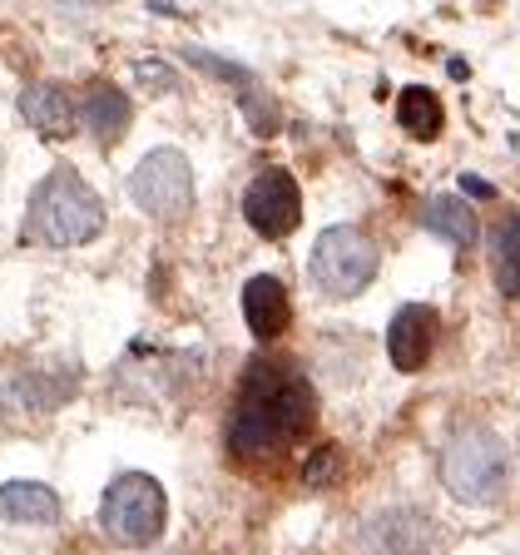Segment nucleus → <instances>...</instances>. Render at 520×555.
<instances>
[{
  "instance_id": "obj_1",
  "label": "nucleus",
  "mask_w": 520,
  "mask_h": 555,
  "mask_svg": "<svg viewBox=\"0 0 520 555\" xmlns=\"http://www.w3.org/2000/svg\"><path fill=\"white\" fill-rule=\"evenodd\" d=\"M317 416V397H312L308 377L292 367H268L258 362L243 377V392L229 416V451L238 462H268L277 451H288Z\"/></svg>"
},
{
  "instance_id": "obj_3",
  "label": "nucleus",
  "mask_w": 520,
  "mask_h": 555,
  "mask_svg": "<svg viewBox=\"0 0 520 555\" xmlns=\"http://www.w3.org/2000/svg\"><path fill=\"white\" fill-rule=\"evenodd\" d=\"M441 481L466 506H491L506 491V447L496 431L461 427L441 451Z\"/></svg>"
},
{
  "instance_id": "obj_12",
  "label": "nucleus",
  "mask_w": 520,
  "mask_h": 555,
  "mask_svg": "<svg viewBox=\"0 0 520 555\" xmlns=\"http://www.w3.org/2000/svg\"><path fill=\"white\" fill-rule=\"evenodd\" d=\"M21 115H25V125L40 129L46 139H65L69 129H75V104H69V94L60 90V85H50V80L25 85Z\"/></svg>"
},
{
  "instance_id": "obj_6",
  "label": "nucleus",
  "mask_w": 520,
  "mask_h": 555,
  "mask_svg": "<svg viewBox=\"0 0 520 555\" xmlns=\"http://www.w3.org/2000/svg\"><path fill=\"white\" fill-rule=\"evenodd\" d=\"M129 198L159 223L184 219L194 208V169L179 150H150L129 173Z\"/></svg>"
},
{
  "instance_id": "obj_19",
  "label": "nucleus",
  "mask_w": 520,
  "mask_h": 555,
  "mask_svg": "<svg viewBox=\"0 0 520 555\" xmlns=\"http://www.w3.org/2000/svg\"><path fill=\"white\" fill-rule=\"evenodd\" d=\"M134 75H139V85H144V90H154V94H169L173 85H179V75H173L169 65H159V60H139Z\"/></svg>"
},
{
  "instance_id": "obj_20",
  "label": "nucleus",
  "mask_w": 520,
  "mask_h": 555,
  "mask_svg": "<svg viewBox=\"0 0 520 555\" xmlns=\"http://www.w3.org/2000/svg\"><path fill=\"white\" fill-rule=\"evenodd\" d=\"M461 189H466L471 198H491V194H496V189L485 184V179H476V173H461Z\"/></svg>"
},
{
  "instance_id": "obj_9",
  "label": "nucleus",
  "mask_w": 520,
  "mask_h": 555,
  "mask_svg": "<svg viewBox=\"0 0 520 555\" xmlns=\"http://www.w3.org/2000/svg\"><path fill=\"white\" fill-rule=\"evenodd\" d=\"M431 343H437V312L421 308V302H406L402 312L387 327V358L396 372H421L431 358Z\"/></svg>"
},
{
  "instance_id": "obj_13",
  "label": "nucleus",
  "mask_w": 520,
  "mask_h": 555,
  "mask_svg": "<svg viewBox=\"0 0 520 555\" xmlns=\"http://www.w3.org/2000/svg\"><path fill=\"white\" fill-rule=\"evenodd\" d=\"M0 520L50 526V520H60V496L40 481H5L0 486Z\"/></svg>"
},
{
  "instance_id": "obj_5",
  "label": "nucleus",
  "mask_w": 520,
  "mask_h": 555,
  "mask_svg": "<svg viewBox=\"0 0 520 555\" xmlns=\"http://www.w3.org/2000/svg\"><path fill=\"white\" fill-rule=\"evenodd\" d=\"M377 278V243L362 229H327L312 248V283L327 293V298H358Z\"/></svg>"
},
{
  "instance_id": "obj_8",
  "label": "nucleus",
  "mask_w": 520,
  "mask_h": 555,
  "mask_svg": "<svg viewBox=\"0 0 520 555\" xmlns=\"http://www.w3.org/2000/svg\"><path fill=\"white\" fill-rule=\"evenodd\" d=\"M431 520L412 506H392L362 526V555H427Z\"/></svg>"
},
{
  "instance_id": "obj_10",
  "label": "nucleus",
  "mask_w": 520,
  "mask_h": 555,
  "mask_svg": "<svg viewBox=\"0 0 520 555\" xmlns=\"http://www.w3.org/2000/svg\"><path fill=\"white\" fill-rule=\"evenodd\" d=\"M243 318H248V327H253L258 343H273V337H283V327H288V318H292L288 288H283L273 273L248 278V288H243Z\"/></svg>"
},
{
  "instance_id": "obj_11",
  "label": "nucleus",
  "mask_w": 520,
  "mask_h": 555,
  "mask_svg": "<svg viewBox=\"0 0 520 555\" xmlns=\"http://www.w3.org/2000/svg\"><path fill=\"white\" fill-rule=\"evenodd\" d=\"M75 119H80L100 144H119L125 129H129V119H134V104H129V94L115 90V85H90L84 104L75 109Z\"/></svg>"
},
{
  "instance_id": "obj_17",
  "label": "nucleus",
  "mask_w": 520,
  "mask_h": 555,
  "mask_svg": "<svg viewBox=\"0 0 520 555\" xmlns=\"http://www.w3.org/2000/svg\"><path fill=\"white\" fill-rule=\"evenodd\" d=\"M69 397L65 382H50V377H15L5 387V406H21V412H50Z\"/></svg>"
},
{
  "instance_id": "obj_16",
  "label": "nucleus",
  "mask_w": 520,
  "mask_h": 555,
  "mask_svg": "<svg viewBox=\"0 0 520 555\" xmlns=\"http://www.w3.org/2000/svg\"><path fill=\"white\" fill-rule=\"evenodd\" d=\"M491 268H496V288L506 298H520V214H506L491 233Z\"/></svg>"
},
{
  "instance_id": "obj_14",
  "label": "nucleus",
  "mask_w": 520,
  "mask_h": 555,
  "mask_svg": "<svg viewBox=\"0 0 520 555\" xmlns=\"http://www.w3.org/2000/svg\"><path fill=\"white\" fill-rule=\"evenodd\" d=\"M421 223H427L431 233H441L446 243H456V248H471L476 233H481V223H476L471 204H466V198H451V194L431 198L427 214H421Z\"/></svg>"
},
{
  "instance_id": "obj_4",
  "label": "nucleus",
  "mask_w": 520,
  "mask_h": 555,
  "mask_svg": "<svg viewBox=\"0 0 520 555\" xmlns=\"http://www.w3.org/2000/svg\"><path fill=\"white\" fill-rule=\"evenodd\" d=\"M164 486L144 472H129L104 491L100 526L115 545H150L164 531Z\"/></svg>"
},
{
  "instance_id": "obj_21",
  "label": "nucleus",
  "mask_w": 520,
  "mask_h": 555,
  "mask_svg": "<svg viewBox=\"0 0 520 555\" xmlns=\"http://www.w3.org/2000/svg\"><path fill=\"white\" fill-rule=\"evenodd\" d=\"M510 150H516V154H520V134H510Z\"/></svg>"
},
{
  "instance_id": "obj_2",
  "label": "nucleus",
  "mask_w": 520,
  "mask_h": 555,
  "mask_svg": "<svg viewBox=\"0 0 520 555\" xmlns=\"http://www.w3.org/2000/svg\"><path fill=\"white\" fill-rule=\"evenodd\" d=\"M100 229H104V204L75 169H55L30 194V208H25V238L46 243V248L90 243Z\"/></svg>"
},
{
  "instance_id": "obj_7",
  "label": "nucleus",
  "mask_w": 520,
  "mask_h": 555,
  "mask_svg": "<svg viewBox=\"0 0 520 555\" xmlns=\"http://www.w3.org/2000/svg\"><path fill=\"white\" fill-rule=\"evenodd\" d=\"M243 219L253 223L263 238H288L302 219V194L288 169H263L243 194Z\"/></svg>"
},
{
  "instance_id": "obj_18",
  "label": "nucleus",
  "mask_w": 520,
  "mask_h": 555,
  "mask_svg": "<svg viewBox=\"0 0 520 555\" xmlns=\"http://www.w3.org/2000/svg\"><path fill=\"white\" fill-rule=\"evenodd\" d=\"M337 476H342V447H333V441H327V447H317L308 456V466H302V481H308V486H333Z\"/></svg>"
},
{
  "instance_id": "obj_15",
  "label": "nucleus",
  "mask_w": 520,
  "mask_h": 555,
  "mask_svg": "<svg viewBox=\"0 0 520 555\" xmlns=\"http://www.w3.org/2000/svg\"><path fill=\"white\" fill-rule=\"evenodd\" d=\"M396 125H402L412 139H437L441 125H446L441 100L427 90V85H406V90L396 94Z\"/></svg>"
}]
</instances>
